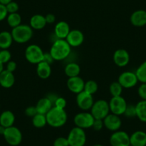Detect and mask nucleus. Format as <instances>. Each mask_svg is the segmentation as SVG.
<instances>
[{
  "label": "nucleus",
  "instance_id": "obj_1",
  "mask_svg": "<svg viewBox=\"0 0 146 146\" xmlns=\"http://www.w3.org/2000/svg\"><path fill=\"white\" fill-rule=\"evenodd\" d=\"M71 48L64 39H57L52 44L50 54L54 61H61L69 57L71 52Z\"/></svg>",
  "mask_w": 146,
  "mask_h": 146
},
{
  "label": "nucleus",
  "instance_id": "obj_2",
  "mask_svg": "<svg viewBox=\"0 0 146 146\" xmlns=\"http://www.w3.org/2000/svg\"><path fill=\"white\" fill-rule=\"evenodd\" d=\"M47 124L52 127H61L65 125L67 121V114L65 110L60 109L53 107L46 114Z\"/></svg>",
  "mask_w": 146,
  "mask_h": 146
},
{
  "label": "nucleus",
  "instance_id": "obj_3",
  "mask_svg": "<svg viewBox=\"0 0 146 146\" xmlns=\"http://www.w3.org/2000/svg\"><path fill=\"white\" fill-rule=\"evenodd\" d=\"M12 38L19 44H24L29 42L33 36V29L29 25H22L13 28L11 32Z\"/></svg>",
  "mask_w": 146,
  "mask_h": 146
},
{
  "label": "nucleus",
  "instance_id": "obj_4",
  "mask_svg": "<svg viewBox=\"0 0 146 146\" xmlns=\"http://www.w3.org/2000/svg\"><path fill=\"white\" fill-rule=\"evenodd\" d=\"M67 138L70 146H84L86 143L87 136L84 129L75 126L71 129Z\"/></svg>",
  "mask_w": 146,
  "mask_h": 146
},
{
  "label": "nucleus",
  "instance_id": "obj_5",
  "mask_svg": "<svg viewBox=\"0 0 146 146\" xmlns=\"http://www.w3.org/2000/svg\"><path fill=\"white\" fill-rule=\"evenodd\" d=\"M44 52L40 46L30 44L26 48L25 56L26 60L31 64H37L44 60Z\"/></svg>",
  "mask_w": 146,
  "mask_h": 146
},
{
  "label": "nucleus",
  "instance_id": "obj_6",
  "mask_svg": "<svg viewBox=\"0 0 146 146\" xmlns=\"http://www.w3.org/2000/svg\"><path fill=\"white\" fill-rule=\"evenodd\" d=\"M109 102L105 100H98L94 102L90 109V113L95 119L103 120L108 114H110Z\"/></svg>",
  "mask_w": 146,
  "mask_h": 146
},
{
  "label": "nucleus",
  "instance_id": "obj_7",
  "mask_svg": "<svg viewBox=\"0 0 146 146\" xmlns=\"http://www.w3.org/2000/svg\"><path fill=\"white\" fill-rule=\"evenodd\" d=\"M7 143L12 146H17L22 141V133L18 127L15 126L7 127L3 135Z\"/></svg>",
  "mask_w": 146,
  "mask_h": 146
},
{
  "label": "nucleus",
  "instance_id": "obj_8",
  "mask_svg": "<svg viewBox=\"0 0 146 146\" xmlns=\"http://www.w3.org/2000/svg\"><path fill=\"white\" fill-rule=\"evenodd\" d=\"M109 102L110 110L111 113L117 115H121L125 113L126 108H127V102L125 99L122 96L112 97Z\"/></svg>",
  "mask_w": 146,
  "mask_h": 146
},
{
  "label": "nucleus",
  "instance_id": "obj_9",
  "mask_svg": "<svg viewBox=\"0 0 146 146\" xmlns=\"http://www.w3.org/2000/svg\"><path fill=\"white\" fill-rule=\"evenodd\" d=\"M95 118L89 112H82L78 113L74 117V123L76 127L82 129H88L92 127Z\"/></svg>",
  "mask_w": 146,
  "mask_h": 146
},
{
  "label": "nucleus",
  "instance_id": "obj_10",
  "mask_svg": "<svg viewBox=\"0 0 146 146\" xmlns=\"http://www.w3.org/2000/svg\"><path fill=\"white\" fill-rule=\"evenodd\" d=\"M117 82L122 85L123 88L129 89L135 86L138 82L135 72L131 71L123 72L119 75Z\"/></svg>",
  "mask_w": 146,
  "mask_h": 146
},
{
  "label": "nucleus",
  "instance_id": "obj_11",
  "mask_svg": "<svg viewBox=\"0 0 146 146\" xmlns=\"http://www.w3.org/2000/svg\"><path fill=\"white\" fill-rule=\"evenodd\" d=\"M111 146H128L130 145V135L123 130L113 132L110 137Z\"/></svg>",
  "mask_w": 146,
  "mask_h": 146
},
{
  "label": "nucleus",
  "instance_id": "obj_12",
  "mask_svg": "<svg viewBox=\"0 0 146 146\" xmlns=\"http://www.w3.org/2000/svg\"><path fill=\"white\" fill-rule=\"evenodd\" d=\"M94 99L92 95L82 91L77 94L76 102L78 108L84 111H88L92 108L94 104Z\"/></svg>",
  "mask_w": 146,
  "mask_h": 146
},
{
  "label": "nucleus",
  "instance_id": "obj_13",
  "mask_svg": "<svg viewBox=\"0 0 146 146\" xmlns=\"http://www.w3.org/2000/svg\"><path fill=\"white\" fill-rule=\"evenodd\" d=\"M104 127L112 132H115L120 130L122 125V120L120 116L110 113L103 119Z\"/></svg>",
  "mask_w": 146,
  "mask_h": 146
},
{
  "label": "nucleus",
  "instance_id": "obj_14",
  "mask_svg": "<svg viewBox=\"0 0 146 146\" xmlns=\"http://www.w3.org/2000/svg\"><path fill=\"white\" fill-rule=\"evenodd\" d=\"M65 40L71 47H78L84 42L85 36L79 29H73L70 30Z\"/></svg>",
  "mask_w": 146,
  "mask_h": 146
},
{
  "label": "nucleus",
  "instance_id": "obj_15",
  "mask_svg": "<svg viewBox=\"0 0 146 146\" xmlns=\"http://www.w3.org/2000/svg\"><path fill=\"white\" fill-rule=\"evenodd\" d=\"M85 81L80 76L69 78L67 81V88L70 92L75 94H78L84 91Z\"/></svg>",
  "mask_w": 146,
  "mask_h": 146
},
{
  "label": "nucleus",
  "instance_id": "obj_16",
  "mask_svg": "<svg viewBox=\"0 0 146 146\" xmlns=\"http://www.w3.org/2000/svg\"><path fill=\"white\" fill-rule=\"evenodd\" d=\"M130 54L125 49H118L113 54V61L115 64L120 67H125L130 62Z\"/></svg>",
  "mask_w": 146,
  "mask_h": 146
},
{
  "label": "nucleus",
  "instance_id": "obj_17",
  "mask_svg": "<svg viewBox=\"0 0 146 146\" xmlns=\"http://www.w3.org/2000/svg\"><path fill=\"white\" fill-rule=\"evenodd\" d=\"M130 23L137 27H142L146 25V11L138 9L133 12L130 17Z\"/></svg>",
  "mask_w": 146,
  "mask_h": 146
},
{
  "label": "nucleus",
  "instance_id": "obj_18",
  "mask_svg": "<svg viewBox=\"0 0 146 146\" xmlns=\"http://www.w3.org/2000/svg\"><path fill=\"white\" fill-rule=\"evenodd\" d=\"M70 32V25L64 21L58 22L54 27V33L57 39H64L65 40Z\"/></svg>",
  "mask_w": 146,
  "mask_h": 146
},
{
  "label": "nucleus",
  "instance_id": "obj_19",
  "mask_svg": "<svg viewBox=\"0 0 146 146\" xmlns=\"http://www.w3.org/2000/svg\"><path fill=\"white\" fill-rule=\"evenodd\" d=\"M15 78L13 72L4 70L0 73V85L4 88H10L15 85Z\"/></svg>",
  "mask_w": 146,
  "mask_h": 146
},
{
  "label": "nucleus",
  "instance_id": "obj_20",
  "mask_svg": "<svg viewBox=\"0 0 146 146\" xmlns=\"http://www.w3.org/2000/svg\"><path fill=\"white\" fill-rule=\"evenodd\" d=\"M35 107L37 113L46 115L54 107V105L47 97H45L39 100Z\"/></svg>",
  "mask_w": 146,
  "mask_h": 146
},
{
  "label": "nucleus",
  "instance_id": "obj_21",
  "mask_svg": "<svg viewBox=\"0 0 146 146\" xmlns=\"http://www.w3.org/2000/svg\"><path fill=\"white\" fill-rule=\"evenodd\" d=\"M130 145L133 146H146V133L137 130L130 136Z\"/></svg>",
  "mask_w": 146,
  "mask_h": 146
},
{
  "label": "nucleus",
  "instance_id": "obj_22",
  "mask_svg": "<svg viewBox=\"0 0 146 146\" xmlns=\"http://www.w3.org/2000/svg\"><path fill=\"white\" fill-rule=\"evenodd\" d=\"M36 65V75L39 78L42 80H46L50 78L52 73L51 64L42 61Z\"/></svg>",
  "mask_w": 146,
  "mask_h": 146
},
{
  "label": "nucleus",
  "instance_id": "obj_23",
  "mask_svg": "<svg viewBox=\"0 0 146 146\" xmlns=\"http://www.w3.org/2000/svg\"><path fill=\"white\" fill-rule=\"evenodd\" d=\"M46 25H47V22H46L45 16L39 14L33 15L29 21V26L32 28V29L40 30L44 29Z\"/></svg>",
  "mask_w": 146,
  "mask_h": 146
},
{
  "label": "nucleus",
  "instance_id": "obj_24",
  "mask_svg": "<svg viewBox=\"0 0 146 146\" xmlns=\"http://www.w3.org/2000/svg\"><path fill=\"white\" fill-rule=\"evenodd\" d=\"M15 122V114L10 110L2 112V114L0 115V125L5 127V128L13 126Z\"/></svg>",
  "mask_w": 146,
  "mask_h": 146
},
{
  "label": "nucleus",
  "instance_id": "obj_25",
  "mask_svg": "<svg viewBox=\"0 0 146 146\" xmlns=\"http://www.w3.org/2000/svg\"><path fill=\"white\" fill-rule=\"evenodd\" d=\"M12 34L8 31H3L0 32V49L8 50L13 42Z\"/></svg>",
  "mask_w": 146,
  "mask_h": 146
},
{
  "label": "nucleus",
  "instance_id": "obj_26",
  "mask_svg": "<svg viewBox=\"0 0 146 146\" xmlns=\"http://www.w3.org/2000/svg\"><path fill=\"white\" fill-rule=\"evenodd\" d=\"M80 70V67L79 64L74 62L68 63L64 67V73L68 78L79 76Z\"/></svg>",
  "mask_w": 146,
  "mask_h": 146
},
{
  "label": "nucleus",
  "instance_id": "obj_27",
  "mask_svg": "<svg viewBox=\"0 0 146 146\" xmlns=\"http://www.w3.org/2000/svg\"><path fill=\"white\" fill-rule=\"evenodd\" d=\"M136 117L143 123H146V100H141L135 105Z\"/></svg>",
  "mask_w": 146,
  "mask_h": 146
},
{
  "label": "nucleus",
  "instance_id": "obj_28",
  "mask_svg": "<svg viewBox=\"0 0 146 146\" xmlns=\"http://www.w3.org/2000/svg\"><path fill=\"white\" fill-rule=\"evenodd\" d=\"M32 125L36 128H42L47 124L46 115L37 113L32 117Z\"/></svg>",
  "mask_w": 146,
  "mask_h": 146
},
{
  "label": "nucleus",
  "instance_id": "obj_29",
  "mask_svg": "<svg viewBox=\"0 0 146 146\" xmlns=\"http://www.w3.org/2000/svg\"><path fill=\"white\" fill-rule=\"evenodd\" d=\"M7 21L8 25L13 29V28L21 25V23H22V17L18 12L9 14L7 17Z\"/></svg>",
  "mask_w": 146,
  "mask_h": 146
},
{
  "label": "nucleus",
  "instance_id": "obj_30",
  "mask_svg": "<svg viewBox=\"0 0 146 146\" xmlns=\"http://www.w3.org/2000/svg\"><path fill=\"white\" fill-rule=\"evenodd\" d=\"M138 82L141 83H146V60L139 65L135 71Z\"/></svg>",
  "mask_w": 146,
  "mask_h": 146
},
{
  "label": "nucleus",
  "instance_id": "obj_31",
  "mask_svg": "<svg viewBox=\"0 0 146 146\" xmlns=\"http://www.w3.org/2000/svg\"><path fill=\"white\" fill-rule=\"evenodd\" d=\"M123 88L118 82H113L110 85V92L112 97L121 96Z\"/></svg>",
  "mask_w": 146,
  "mask_h": 146
},
{
  "label": "nucleus",
  "instance_id": "obj_32",
  "mask_svg": "<svg viewBox=\"0 0 146 146\" xmlns=\"http://www.w3.org/2000/svg\"><path fill=\"white\" fill-rule=\"evenodd\" d=\"M98 90V85L95 80H88L85 83L84 91L90 95L96 93Z\"/></svg>",
  "mask_w": 146,
  "mask_h": 146
},
{
  "label": "nucleus",
  "instance_id": "obj_33",
  "mask_svg": "<svg viewBox=\"0 0 146 146\" xmlns=\"http://www.w3.org/2000/svg\"><path fill=\"white\" fill-rule=\"evenodd\" d=\"M12 58V54L8 50H0V62L2 64H7Z\"/></svg>",
  "mask_w": 146,
  "mask_h": 146
},
{
  "label": "nucleus",
  "instance_id": "obj_34",
  "mask_svg": "<svg viewBox=\"0 0 146 146\" xmlns=\"http://www.w3.org/2000/svg\"><path fill=\"white\" fill-rule=\"evenodd\" d=\"M123 115H124L126 117H129V118L136 117L135 105H127V108H126L125 110V113Z\"/></svg>",
  "mask_w": 146,
  "mask_h": 146
},
{
  "label": "nucleus",
  "instance_id": "obj_35",
  "mask_svg": "<svg viewBox=\"0 0 146 146\" xmlns=\"http://www.w3.org/2000/svg\"><path fill=\"white\" fill-rule=\"evenodd\" d=\"M54 106L60 109L65 110L66 106H67V101L62 97H58L54 101Z\"/></svg>",
  "mask_w": 146,
  "mask_h": 146
},
{
  "label": "nucleus",
  "instance_id": "obj_36",
  "mask_svg": "<svg viewBox=\"0 0 146 146\" xmlns=\"http://www.w3.org/2000/svg\"><path fill=\"white\" fill-rule=\"evenodd\" d=\"M6 7L9 14L17 13L18 12V10H19V5H18V4L17 2H14V1L7 4L6 5Z\"/></svg>",
  "mask_w": 146,
  "mask_h": 146
},
{
  "label": "nucleus",
  "instance_id": "obj_37",
  "mask_svg": "<svg viewBox=\"0 0 146 146\" xmlns=\"http://www.w3.org/2000/svg\"><path fill=\"white\" fill-rule=\"evenodd\" d=\"M53 146H70L67 137H59L54 140Z\"/></svg>",
  "mask_w": 146,
  "mask_h": 146
},
{
  "label": "nucleus",
  "instance_id": "obj_38",
  "mask_svg": "<svg viewBox=\"0 0 146 146\" xmlns=\"http://www.w3.org/2000/svg\"><path fill=\"white\" fill-rule=\"evenodd\" d=\"M137 93L143 100H146V83H141L137 89Z\"/></svg>",
  "mask_w": 146,
  "mask_h": 146
},
{
  "label": "nucleus",
  "instance_id": "obj_39",
  "mask_svg": "<svg viewBox=\"0 0 146 146\" xmlns=\"http://www.w3.org/2000/svg\"><path fill=\"white\" fill-rule=\"evenodd\" d=\"M103 127H104L103 120L95 119L93 125H92V127L93 128L94 130H95V131H100V130H102Z\"/></svg>",
  "mask_w": 146,
  "mask_h": 146
},
{
  "label": "nucleus",
  "instance_id": "obj_40",
  "mask_svg": "<svg viewBox=\"0 0 146 146\" xmlns=\"http://www.w3.org/2000/svg\"><path fill=\"white\" fill-rule=\"evenodd\" d=\"M25 113L27 116H28V117H33L35 115L37 114V111H36V107L35 106L28 107V108H27L26 109H25Z\"/></svg>",
  "mask_w": 146,
  "mask_h": 146
},
{
  "label": "nucleus",
  "instance_id": "obj_41",
  "mask_svg": "<svg viewBox=\"0 0 146 146\" xmlns=\"http://www.w3.org/2000/svg\"><path fill=\"white\" fill-rule=\"evenodd\" d=\"M8 15H9V13L7 12V9L6 5L0 4V22L6 19Z\"/></svg>",
  "mask_w": 146,
  "mask_h": 146
},
{
  "label": "nucleus",
  "instance_id": "obj_42",
  "mask_svg": "<svg viewBox=\"0 0 146 146\" xmlns=\"http://www.w3.org/2000/svg\"><path fill=\"white\" fill-rule=\"evenodd\" d=\"M17 69V63L15 62V61H12V60H10L9 62H8L7 63V70H8L9 72H14Z\"/></svg>",
  "mask_w": 146,
  "mask_h": 146
},
{
  "label": "nucleus",
  "instance_id": "obj_43",
  "mask_svg": "<svg viewBox=\"0 0 146 146\" xmlns=\"http://www.w3.org/2000/svg\"><path fill=\"white\" fill-rule=\"evenodd\" d=\"M45 19L46 22H47V24H53L54 23L56 20L55 15H53V14H47L45 16Z\"/></svg>",
  "mask_w": 146,
  "mask_h": 146
},
{
  "label": "nucleus",
  "instance_id": "obj_44",
  "mask_svg": "<svg viewBox=\"0 0 146 146\" xmlns=\"http://www.w3.org/2000/svg\"><path fill=\"white\" fill-rule=\"evenodd\" d=\"M43 61L46 62H47V63H49V64H51L54 61V59L52 58V57L51 56V54H50V52H49V53H44V60H43Z\"/></svg>",
  "mask_w": 146,
  "mask_h": 146
},
{
  "label": "nucleus",
  "instance_id": "obj_45",
  "mask_svg": "<svg viewBox=\"0 0 146 146\" xmlns=\"http://www.w3.org/2000/svg\"><path fill=\"white\" fill-rule=\"evenodd\" d=\"M13 0H0V4L4 5H7V4H9V2H12Z\"/></svg>",
  "mask_w": 146,
  "mask_h": 146
},
{
  "label": "nucleus",
  "instance_id": "obj_46",
  "mask_svg": "<svg viewBox=\"0 0 146 146\" xmlns=\"http://www.w3.org/2000/svg\"><path fill=\"white\" fill-rule=\"evenodd\" d=\"M5 129L6 128H5V127H3V126L0 125V135H3L4 133H5Z\"/></svg>",
  "mask_w": 146,
  "mask_h": 146
},
{
  "label": "nucleus",
  "instance_id": "obj_47",
  "mask_svg": "<svg viewBox=\"0 0 146 146\" xmlns=\"http://www.w3.org/2000/svg\"><path fill=\"white\" fill-rule=\"evenodd\" d=\"M4 70V64H2L1 62H0V73L2 72Z\"/></svg>",
  "mask_w": 146,
  "mask_h": 146
},
{
  "label": "nucleus",
  "instance_id": "obj_48",
  "mask_svg": "<svg viewBox=\"0 0 146 146\" xmlns=\"http://www.w3.org/2000/svg\"><path fill=\"white\" fill-rule=\"evenodd\" d=\"M92 146H103V145L101 144H95V145H93Z\"/></svg>",
  "mask_w": 146,
  "mask_h": 146
},
{
  "label": "nucleus",
  "instance_id": "obj_49",
  "mask_svg": "<svg viewBox=\"0 0 146 146\" xmlns=\"http://www.w3.org/2000/svg\"><path fill=\"white\" fill-rule=\"evenodd\" d=\"M128 146H133V145H128Z\"/></svg>",
  "mask_w": 146,
  "mask_h": 146
},
{
  "label": "nucleus",
  "instance_id": "obj_50",
  "mask_svg": "<svg viewBox=\"0 0 146 146\" xmlns=\"http://www.w3.org/2000/svg\"><path fill=\"white\" fill-rule=\"evenodd\" d=\"M0 50H1V49H0Z\"/></svg>",
  "mask_w": 146,
  "mask_h": 146
},
{
  "label": "nucleus",
  "instance_id": "obj_51",
  "mask_svg": "<svg viewBox=\"0 0 146 146\" xmlns=\"http://www.w3.org/2000/svg\"><path fill=\"white\" fill-rule=\"evenodd\" d=\"M84 146H85V145H84Z\"/></svg>",
  "mask_w": 146,
  "mask_h": 146
}]
</instances>
